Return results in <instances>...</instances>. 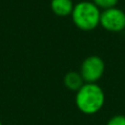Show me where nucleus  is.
<instances>
[{
	"label": "nucleus",
	"mask_w": 125,
	"mask_h": 125,
	"mask_svg": "<svg viewBox=\"0 0 125 125\" xmlns=\"http://www.w3.org/2000/svg\"><path fill=\"white\" fill-rule=\"evenodd\" d=\"M104 101V91L98 83H84L76 92V106L83 114L92 115L98 113L103 108Z\"/></svg>",
	"instance_id": "f257e3e1"
},
{
	"label": "nucleus",
	"mask_w": 125,
	"mask_h": 125,
	"mask_svg": "<svg viewBox=\"0 0 125 125\" xmlns=\"http://www.w3.org/2000/svg\"><path fill=\"white\" fill-rule=\"evenodd\" d=\"M71 19L76 28L81 31H92L100 25L101 10L92 1H80L73 6Z\"/></svg>",
	"instance_id": "f03ea898"
},
{
	"label": "nucleus",
	"mask_w": 125,
	"mask_h": 125,
	"mask_svg": "<svg viewBox=\"0 0 125 125\" xmlns=\"http://www.w3.org/2000/svg\"><path fill=\"white\" fill-rule=\"evenodd\" d=\"M105 70V64L101 57L91 55L83 59L80 66V75L86 83H97Z\"/></svg>",
	"instance_id": "7ed1b4c3"
},
{
	"label": "nucleus",
	"mask_w": 125,
	"mask_h": 125,
	"mask_svg": "<svg viewBox=\"0 0 125 125\" xmlns=\"http://www.w3.org/2000/svg\"><path fill=\"white\" fill-rule=\"evenodd\" d=\"M100 25L109 32H122L125 30V12L117 7L102 10Z\"/></svg>",
	"instance_id": "20e7f679"
},
{
	"label": "nucleus",
	"mask_w": 125,
	"mask_h": 125,
	"mask_svg": "<svg viewBox=\"0 0 125 125\" xmlns=\"http://www.w3.org/2000/svg\"><path fill=\"white\" fill-rule=\"evenodd\" d=\"M73 0H51V10L57 17H68L73 9Z\"/></svg>",
	"instance_id": "39448f33"
},
{
	"label": "nucleus",
	"mask_w": 125,
	"mask_h": 125,
	"mask_svg": "<svg viewBox=\"0 0 125 125\" xmlns=\"http://www.w3.org/2000/svg\"><path fill=\"white\" fill-rule=\"evenodd\" d=\"M86 82L83 81L79 71H69L64 77V84L68 90L77 92Z\"/></svg>",
	"instance_id": "423d86ee"
},
{
	"label": "nucleus",
	"mask_w": 125,
	"mask_h": 125,
	"mask_svg": "<svg viewBox=\"0 0 125 125\" xmlns=\"http://www.w3.org/2000/svg\"><path fill=\"white\" fill-rule=\"evenodd\" d=\"M120 0H92V2L100 9V10H106V9L114 8L117 6Z\"/></svg>",
	"instance_id": "0eeeda50"
},
{
	"label": "nucleus",
	"mask_w": 125,
	"mask_h": 125,
	"mask_svg": "<svg viewBox=\"0 0 125 125\" xmlns=\"http://www.w3.org/2000/svg\"><path fill=\"white\" fill-rule=\"evenodd\" d=\"M105 125H125V115H114L106 122Z\"/></svg>",
	"instance_id": "6e6552de"
},
{
	"label": "nucleus",
	"mask_w": 125,
	"mask_h": 125,
	"mask_svg": "<svg viewBox=\"0 0 125 125\" xmlns=\"http://www.w3.org/2000/svg\"><path fill=\"white\" fill-rule=\"evenodd\" d=\"M0 125H2V122L1 121H0Z\"/></svg>",
	"instance_id": "1a4fd4ad"
}]
</instances>
